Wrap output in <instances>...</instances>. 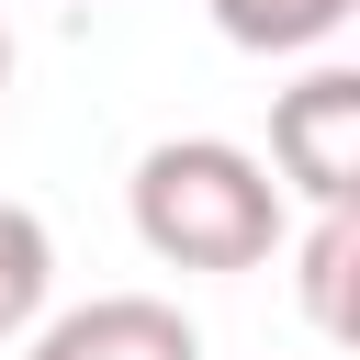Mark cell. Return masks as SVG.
<instances>
[{
	"instance_id": "6da1fadb",
	"label": "cell",
	"mask_w": 360,
	"mask_h": 360,
	"mask_svg": "<svg viewBox=\"0 0 360 360\" xmlns=\"http://www.w3.org/2000/svg\"><path fill=\"white\" fill-rule=\"evenodd\" d=\"M135 236L169 270H259L292 236V202L270 180V158H248L236 135H158L135 158Z\"/></svg>"
},
{
	"instance_id": "7a4b0ae2",
	"label": "cell",
	"mask_w": 360,
	"mask_h": 360,
	"mask_svg": "<svg viewBox=\"0 0 360 360\" xmlns=\"http://www.w3.org/2000/svg\"><path fill=\"white\" fill-rule=\"evenodd\" d=\"M270 180L304 202H360V68H304L270 101Z\"/></svg>"
},
{
	"instance_id": "3957f363",
	"label": "cell",
	"mask_w": 360,
	"mask_h": 360,
	"mask_svg": "<svg viewBox=\"0 0 360 360\" xmlns=\"http://www.w3.org/2000/svg\"><path fill=\"white\" fill-rule=\"evenodd\" d=\"M22 338V360H202V326L158 292H90L68 315H34Z\"/></svg>"
},
{
	"instance_id": "277c9868",
	"label": "cell",
	"mask_w": 360,
	"mask_h": 360,
	"mask_svg": "<svg viewBox=\"0 0 360 360\" xmlns=\"http://www.w3.org/2000/svg\"><path fill=\"white\" fill-rule=\"evenodd\" d=\"M292 281H304V315H315V338H349L360 326V214L349 202H315V225H304V248H292Z\"/></svg>"
},
{
	"instance_id": "5b68a950",
	"label": "cell",
	"mask_w": 360,
	"mask_h": 360,
	"mask_svg": "<svg viewBox=\"0 0 360 360\" xmlns=\"http://www.w3.org/2000/svg\"><path fill=\"white\" fill-rule=\"evenodd\" d=\"M202 11H214V34L248 45V56H304V45H326L360 0H202Z\"/></svg>"
},
{
	"instance_id": "8992f818",
	"label": "cell",
	"mask_w": 360,
	"mask_h": 360,
	"mask_svg": "<svg viewBox=\"0 0 360 360\" xmlns=\"http://www.w3.org/2000/svg\"><path fill=\"white\" fill-rule=\"evenodd\" d=\"M45 292H56V236L34 202H0V349L45 315Z\"/></svg>"
},
{
	"instance_id": "52a82bcc",
	"label": "cell",
	"mask_w": 360,
	"mask_h": 360,
	"mask_svg": "<svg viewBox=\"0 0 360 360\" xmlns=\"http://www.w3.org/2000/svg\"><path fill=\"white\" fill-rule=\"evenodd\" d=\"M0 90H11V34H0Z\"/></svg>"
}]
</instances>
